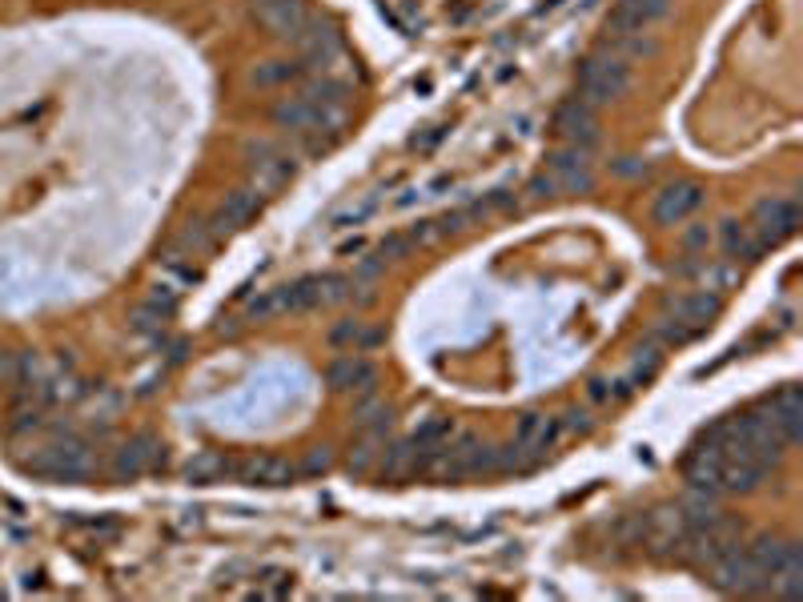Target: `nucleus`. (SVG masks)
Masks as SVG:
<instances>
[{"mask_svg":"<svg viewBox=\"0 0 803 602\" xmlns=\"http://www.w3.org/2000/svg\"><path fill=\"white\" fill-rule=\"evenodd\" d=\"M631 89V65L623 57H591L579 69V101L583 105H611L627 97Z\"/></svg>","mask_w":803,"mask_h":602,"instance_id":"nucleus-1","label":"nucleus"},{"mask_svg":"<svg viewBox=\"0 0 803 602\" xmlns=\"http://www.w3.org/2000/svg\"><path fill=\"white\" fill-rule=\"evenodd\" d=\"M245 169H249L253 193H274V189H282V185L298 173V161H294L290 153L274 149V145H253Z\"/></svg>","mask_w":803,"mask_h":602,"instance_id":"nucleus-2","label":"nucleus"},{"mask_svg":"<svg viewBox=\"0 0 803 602\" xmlns=\"http://www.w3.org/2000/svg\"><path fill=\"white\" fill-rule=\"evenodd\" d=\"M795 225H799V205L787 197H763L751 213V233L763 241V249L787 241L795 233Z\"/></svg>","mask_w":803,"mask_h":602,"instance_id":"nucleus-3","label":"nucleus"},{"mask_svg":"<svg viewBox=\"0 0 803 602\" xmlns=\"http://www.w3.org/2000/svg\"><path fill=\"white\" fill-rule=\"evenodd\" d=\"M703 185L699 181H671L655 193V205H651V217L655 225H683L699 205H703Z\"/></svg>","mask_w":803,"mask_h":602,"instance_id":"nucleus-4","label":"nucleus"},{"mask_svg":"<svg viewBox=\"0 0 803 602\" xmlns=\"http://www.w3.org/2000/svg\"><path fill=\"white\" fill-rule=\"evenodd\" d=\"M326 382L334 394H354V398H366V394H378V370L362 358V354H342L330 362L326 370Z\"/></svg>","mask_w":803,"mask_h":602,"instance_id":"nucleus-5","label":"nucleus"},{"mask_svg":"<svg viewBox=\"0 0 803 602\" xmlns=\"http://www.w3.org/2000/svg\"><path fill=\"white\" fill-rule=\"evenodd\" d=\"M89 466H93V458H89L85 442H77V438H65V442L49 446V450H45L37 462H29V470H37V474H49V478H65V482H73V478H85V474H89Z\"/></svg>","mask_w":803,"mask_h":602,"instance_id":"nucleus-6","label":"nucleus"},{"mask_svg":"<svg viewBox=\"0 0 803 602\" xmlns=\"http://www.w3.org/2000/svg\"><path fill=\"white\" fill-rule=\"evenodd\" d=\"M671 0H619V9L607 17V37L611 41H623V37H635L643 33L651 21L667 17Z\"/></svg>","mask_w":803,"mask_h":602,"instance_id":"nucleus-7","label":"nucleus"},{"mask_svg":"<svg viewBox=\"0 0 803 602\" xmlns=\"http://www.w3.org/2000/svg\"><path fill=\"white\" fill-rule=\"evenodd\" d=\"M253 9H257V21L278 41H298V33L310 25L302 0H253Z\"/></svg>","mask_w":803,"mask_h":602,"instance_id":"nucleus-8","label":"nucleus"},{"mask_svg":"<svg viewBox=\"0 0 803 602\" xmlns=\"http://www.w3.org/2000/svg\"><path fill=\"white\" fill-rule=\"evenodd\" d=\"M707 574H711V582L719 586V590H759L763 586V574L751 566V558H747V550H739V546H731V550H723L711 566H707Z\"/></svg>","mask_w":803,"mask_h":602,"instance_id":"nucleus-9","label":"nucleus"},{"mask_svg":"<svg viewBox=\"0 0 803 602\" xmlns=\"http://www.w3.org/2000/svg\"><path fill=\"white\" fill-rule=\"evenodd\" d=\"M547 173H551V181L559 185V193H587L591 189V161H587V149H575V145H567V149H559V153H551V161H547Z\"/></svg>","mask_w":803,"mask_h":602,"instance_id":"nucleus-10","label":"nucleus"},{"mask_svg":"<svg viewBox=\"0 0 803 602\" xmlns=\"http://www.w3.org/2000/svg\"><path fill=\"white\" fill-rule=\"evenodd\" d=\"M667 310H671V318H675L683 330L699 334V330H707V326L719 318V297L707 293V289H695V293L671 297V301H667Z\"/></svg>","mask_w":803,"mask_h":602,"instance_id":"nucleus-11","label":"nucleus"},{"mask_svg":"<svg viewBox=\"0 0 803 602\" xmlns=\"http://www.w3.org/2000/svg\"><path fill=\"white\" fill-rule=\"evenodd\" d=\"M555 129H559V137H563L567 145H575V149H591V145L599 141V117H595V109L583 105V101H567V105L559 109V117H555Z\"/></svg>","mask_w":803,"mask_h":602,"instance_id":"nucleus-12","label":"nucleus"},{"mask_svg":"<svg viewBox=\"0 0 803 602\" xmlns=\"http://www.w3.org/2000/svg\"><path fill=\"white\" fill-rule=\"evenodd\" d=\"M233 474L249 486H290L302 470L290 458H245L233 466Z\"/></svg>","mask_w":803,"mask_h":602,"instance_id":"nucleus-13","label":"nucleus"},{"mask_svg":"<svg viewBox=\"0 0 803 602\" xmlns=\"http://www.w3.org/2000/svg\"><path fill=\"white\" fill-rule=\"evenodd\" d=\"M643 538L647 546L655 550H667V554H683V542H687V522L679 510H655L647 522H643Z\"/></svg>","mask_w":803,"mask_h":602,"instance_id":"nucleus-14","label":"nucleus"},{"mask_svg":"<svg viewBox=\"0 0 803 602\" xmlns=\"http://www.w3.org/2000/svg\"><path fill=\"white\" fill-rule=\"evenodd\" d=\"M559 418H551V414H526L522 422H518V434H514V442L539 462L551 446H555V438H559Z\"/></svg>","mask_w":803,"mask_h":602,"instance_id":"nucleus-15","label":"nucleus"},{"mask_svg":"<svg viewBox=\"0 0 803 602\" xmlns=\"http://www.w3.org/2000/svg\"><path fill=\"white\" fill-rule=\"evenodd\" d=\"M687 482H691V490L719 494L723 490V450L699 442L691 450V458H687Z\"/></svg>","mask_w":803,"mask_h":602,"instance_id":"nucleus-16","label":"nucleus"},{"mask_svg":"<svg viewBox=\"0 0 803 602\" xmlns=\"http://www.w3.org/2000/svg\"><path fill=\"white\" fill-rule=\"evenodd\" d=\"M257 205H261V193H253V189H233V193H225V201H221L217 213H213V233H229V229L249 225V221L257 217Z\"/></svg>","mask_w":803,"mask_h":602,"instance_id":"nucleus-17","label":"nucleus"},{"mask_svg":"<svg viewBox=\"0 0 803 602\" xmlns=\"http://www.w3.org/2000/svg\"><path fill=\"white\" fill-rule=\"evenodd\" d=\"M161 462H165V446L153 434H141L117 454V478H137V474H145V470H153Z\"/></svg>","mask_w":803,"mask_h":602,"instance_id":"nucleus-18","label":"nucleus"},{"mask_svg":"<svg viewBox=\"0 0 803 602\" xmlns=\"http://www.w3.org/2000/svg\"><path fill=\"white\" fill-rule=\"evenodd\" d=\"M382 330L378 326H370V322H358V318H350V322H338L334 330H330V346L334 350H342V354H366V350H374V346H382Z\"/></svg>","mask_w":803,"mask_h":602,"instance_id":"nucleus-19","label":"nucleus"},{"mask_svg":"<svg viewBox=\"0 0 803 602\" xmlns=\"http://www.w3.org/2000/svg\"><path fill=\"white\" fill-rule=\"evenodd\" d=\"M763 474H767L763 462H755V458H747V454H723V490H731V494H751V490H759Z\"/></svg>","mask_w":803,"mask_h":602,"instance_id":"nucleus-20","label":"nucleus"},{"mask_svg":"<svg viewBox=\"0 0 803 602\" xmlns=\"http://www.w3.org/2000/svg\"><path fill=\"white\" fill-rule=\"evenodd\" d=\"M298 45H302V53H306L314 65H322V69H326V65H330V61L342 53V41H338V33H334L330 25H314V21H310V25L298 33Z\"/></svg>","mask_w":803,"mask_h":602,"instance_id":"nucleus-21","label":"nucleus"},{"mask_svg":"<svg viewBox=\"0 0 803 602\" xmlns=\"http://www.w3.org/2000/svg\"><path fill=\"white\" fill-rule=\"evenodd\" d=\"M354 422H358V430H362L366 438L382 442V438L390 434V426H394V414H390V406H386L378 394H366V398H358V406H354Z\"/></svg>","mask_w":803,"mask_h":602,"instance_id":"nucleus-22","label":"nucleus"},{"mask_svg":"<svg viewBox=\"0 0 803 602\" xmlns=\"http://www.w3.org/2000/svg\"><path fill=\"white\" fill-rule=\"evenodd\" d=\"M767 418L779 426V434H783L787 442H799V434H803V398H799V390L787 386V390L771 402V414H767Z\"/></svg>","mask_w":803,"mask_h":602,"instance_id":"nucleus-23","label":"nucleus"},{"mask_svg":"<svg viewBox=\"0 0 803 602\" xmlns=\"http://www.w3.org/2000/svg\"><path fill=\"white\" fill-rule=\"evenodd\" d=\"M719 241H723V253L739 257V261H755L763 253V241L751 233V225H739V221H723L719 225Z\"/></svg>","mask_w":803,"mask_h":602,"instance_id":"nucleus-24","label":"nucleus"},{"mask_svg":"<svg viewBox=\"0 0 803 602\" xmlns=\"http://www.w3.org/2000/svg\"><path fill=\"white\" fill-rule=\"evenodd\" d=\"M767 582H771V586H775V594H783V598H803V554H799V546H795V542L787 546V554H783L779 570H775Z\"/></svg>","mask_w":803,"mask_h":602,"instance_id":"nucleus-25","label":"nucleus"},{"mask_svg":"<svg viewBox=\"0 0 803 602\" xmlns=\"http://www.w3.org/2000/svg\"><path fill=\"white\" fill-rule=\"evenodd\" d=\"M274 121H278L282 129H290V133H310V125H314V105H310L302 93H290V97H282V101L274 105Z\"/></svg>","mask_w":803,"mask_h":602,"instance_id":"nucleus-26","label":"nucleus"},{"mask_svg":"<svg viewBox=\"0 0 803 602\" xmlns=\"http://www.w3.org/2000/svg\"><path fill=\"white\" fill-rule=\"evenodd\" d=\"M787 546H791V542H783V538H771V534H763V538H755V542L747 546V558H751V566L763 574V582H767V578L779 570V562H783Z\"/></svg>","mask_w":803,"mask_h":602,"instance_id":"nucleus-27","label":"nucleus"},{"mask_svg":"<svg viewBox=\"0 0 803 602\" xmlns=\"http://www.w3.org/2000/svg\"><path fill=\"white\" fill-rule=\"evenodd\" d=\"M683 522H687V530H699V526H715L719 518H723V510H719V502H715V494H707V490H691V498L683 502Z\"/></svg>","mask_w":803,"mask_h":602,"instance_id":"nucleus-28","label":"nucleus"},{"mask_svg":"<svg viewBox=\"0 0 803 602\" xmlns=\"http://www.w3.org/2000/svg\"><path fill=\"white\" fill-rule=\"evenodd\" d=\"M294 77H302V65H294V61H265L249 73V81L257 89H278V85H290Z\"/></svg>","mask_w":803,"mask_h":602,"instance_id":"nucleus-29","label":"nucleus"},{"mask_svg":"<svg viewBox=\"0 0 803 602\" xmlns=\"http://www.w3.org/2000/svg\"><path fill=\"white\" fill-rule=\"evenodd\" d=\"M245 314H249V322H270V318H278V314H290V306H286V289H270V293L253 297Z\"/></svg>","mask_w":803,"mask_h":602,"instance_id":"nucleus-30","label":"nucleus"},{"mask_svg":"<svg viewBox=\"0 0 803 602\" xmlns=\"http://www.w3.org/2000/svg\"><path fill=\"white\" fill-rule=\"evenodd\" d=\"M229 470H233V466H229L225 458H217V454H201V458H193V462H189V470H185V474H189V482H201V486H205V482H217V478H225Z\"/></svg>","mask_w":803,"mask_h":602,"instance_id":"nucleus-31","label":"nucleus"},{"mask_svg":"<svg viewBox=\"0 0 803 602\" xmlns=\"http://www.w3.org/2000/svg\"><path fill=\"white\" fill-rule=\"evenodd\" d=\"M165 322H169V310L153 306V301H145V306L133 314V330H137V334H161Z\"/></svg>","mask_w":803,"mask_h":602,"instance_id":"nucleus-32","label":"nucleus"},{"mask_svg":"<svg viewBox=\"0 0 803 602\" xmlns=\"http://www.w3.org/2000/svg\"><path fill=\"white\" fill-rule=\"evenodd\" d=\"M181 245L185 249H193V253H201V249H209L213 245V237H209V229H205V221H189L185 229H181Z\"/></svg>","mask_w":803,"mask_h":602,"instance_id":"nucleus-33","label":"nucleus"},{"mask_svg":"<svg viewBox=\"0 0 803 602\" xmlns=\"http://www.w3.org/2000/svg\"><path fill=\"white\" fill-rule=\"evenodd\" d=\"M410 245H414L410 237H398V233H394V237H386V241L378 245V261H382V265H386V261H402V257L410 253Z\"/></svg>","mask_w":803,"mask_h":602,"instance_id":"nucleus-34","label":"nucleus"},{"mask_svg":"<svg viewBox=\"0 0 803 602\" xmlns=\"http://www.w3.org/2000/svg\"><path fill=\"white\" fill-rule=\"evenodd\" d=\"M374 454H378V442H374V438H366L362 446H354V454H350V474H366V470L374 466Z\"/></svg>","mask_w":803,"mask_h":602,"instance_id":"nucleus-35","label":"nucleus"},{"mask_svg":"<svg viewBox=\"0 0 803 602\" xmlns=\"http://www.w3.org/2000/svg\"><path fill=\"white\" fill-rule=\"evenodd\" d=\"M330 466H334V454H330V446H314L298 470H306V474H326Z\"/></svg>","mask_w":803,"mask_h":602,"instance_id":"nucleus-36","label":"nucleus"},{"mask_svg":"<svg viewBox=\"0 0 803 602\" xmlns=\"http://www.w3.org/2000/svg\"><path fill=\"white\" fill-rule=\"evenodd\" d=\"M707 245H711V229H707V225H691V229L683 233V249H687V253H707Z\"/></svg>","mask_w":803,"mask_h":602,"instance_id":"nucleus-37","label":"nucleus"},{"mask_svg":"<svg viewBox=\"0 0 803 602\" xmlns=\"http://www.w3.org/2000/svg\"><path fill=\"white\" fill-rule=\"evenodd\" d=\"M374 205H378V197H370L366 205H358V209H346V213H338L334 217V225H358V221H366L370 213H374Z\"/></svg>","mask_w":803,"mask_h":602,"instance_id":"nucleus-38","label":"nucleus"},{"mask_svg":"<svg viewBox=\"0 0 803 602\" xmlns=\"http://www.w3.org/2000/svg\"><path fill=\"white\" fill-rule=\"evenodd\" d=\"M555 193H559V185L551 181V173H547V177H534V181H530V197H555Z\"/></svg>","mask_w":803,"mask_h":602,"instance_id":"nucleus-39","label":"nucleus"},{"mask_svg":"<svg viewBox=\"0 0 803 602\" xmlns=\"http://www.w3.org/2000/svg\"><path fill=\"white\" fill-rule=\"evenodd\" d=\"M591 398H595V402H603V398H611V390H607V382H591Z\"/></svg>","mask_w":803,"mask_h":602,"instance_id":"nucleus-40","label":"nucleus"},{"mask_svg":"<svg viewBox=\"0 0 803 602\" xmlns=\"http://www.w3.org/2000/svg\"><path fill=\"white\" fill-rule=\"evenodd\" d=\"M567 418H571V426H575V430H587V426H591V422H587V414H583V410H571V414H567Z\"/></svg>","mask_w":803,"mask_h":602,"instance_id":"nucleus-41","label":"nucleus"}]
</instances>
